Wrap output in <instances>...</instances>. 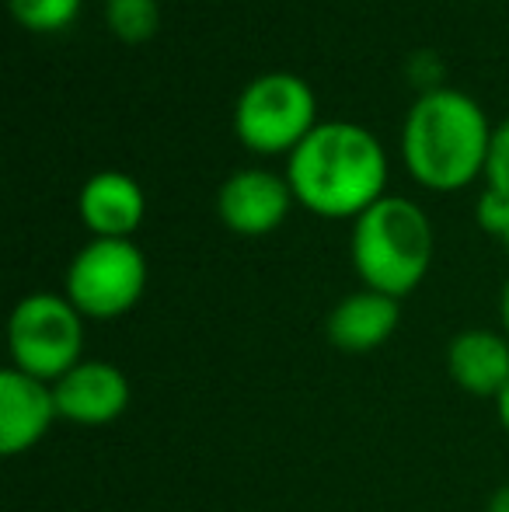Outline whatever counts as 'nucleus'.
Returning <instances> with one entry per match:
<instances>
[{"label":"nucleus","instance_id":"17","mask_svg":"<svg viewBox=\"0 0 509 512\" xmlns=\"http://www.w3.org/2000/svg\"><path fill=\"white\" fill-rule=\"evenodd\" d=\"M485 512H509V485H499L496 492H492L489 506H485Z\"/></svg>","mask_w":509,"mask_h":512},{"label":"nucleus","instance_id":"2","mask_svg":"<svg viewBox=\"0 0 509 512\" xmlns=\"http://www.w3.org/2000/svg\"><path fill=\"white\" fill-rule=\"evenodd\" d=\"M489 140V119L475 98L436 88L408 112L401 154L419 185L433 192H457L485 171Z\"/></svg>","mask_w":509,"mask_h":512},{"label":"nucleus","instance_id":"16","mask_svg":"<svg viewBox=\"0 0 509 512\" xmlns=\"http://www.w3.org/2000/svg\"><path fill=\"white\" fill-rule=\"evenodd\" d=\"M478 223H482L485 234H492L496 241H503L506 251H509V196L485 192V196L478 199Z\"/></svg>","mask_w":509,"mask_h":512},{"label":"nucleus","instance_id":"4","mask_svg":"<svg viewBox=\"0 0 509 512\" xmlns=\"http://www.w3.org/2000/svg\"><path fill=\"white\" fill-rule=\"evenodd\" d=\"M11 366L56 384L84 359V314L56 293H28L7 321Z\"/></svg>","mask_w":509,"mask_h":512},{"label":"nucleus","instance_id":"1","mask_svg":"<svg viewBox=\"0 0 509 512\" xmlns=\"http://www.w3.org/2000/svg\"><path fill=\"white\" fill-rule=\"evenodd\" d=\"M286 182L293 199L318 216H363L384 199L387 157L370 129L356 122H318L290 154Z\"/></svg>","mask_w":509,"mask_h":512},{"label":"nucleus","instance_id":"19","mask_svg":"<svg viewBox=\"0 0 509 512\" xmlns=\"http://www.w3.org/2000/svg\"><path fill=\"white\" fill-rule=\"evenodd\" d=\"M499 310H503V335L509 338V283L503 286V300H499Z\"/></svg>","mask_w":509,"mask_h":512},{"label":"nucleus","instance_id":"11","mask_svg":"<svg viewBox=\"0 0 509 512\" xmlns=\"http://www.w3.org/2000/svg\"><path fill=\"white\" fill-rule=\"evenodd\" d=\"M447 373L471 398H499L509 384V338L468 328L447 345Z\"/></svg>","mask_w":509,"mask_h":512},{"label":"nucleus","instance_id":"15","mask_svg":"<svg viewBox=\"0 0 509 512\" xmlns=\"http://www.w3.org/2000/svg\"><path fill=\"white\" fill-rule=\"evenodd\" d=\"M485 178H489V192L509 196V119L503 126L492 129L489 157H485Z\"/></svg>","mask_w":509,"mask_h":512},{"label":"nucleus","instance_id":"9","mask_svg":"<svg viewBox=\"0 0 509 512\" xmlns=\"http://www.w3.org/2000/svg\"><path fill=\"white\" fill-rule=\"evenodd\" d=\"M293 206V189L286 178L262 168L238 171L224 182L217 196V213L234 234L262 237L286 220Z\"/></svg>","mask_w":509,"mask_h":512},{"label":"nucleus","instance_id":"12","mask_svg":"<svg viewBox=\"0 0 509 512\" xmlns=\"http://www.w3.org/2000/svg\"><path fill=\"white\" fill-rule=\"evenodd\" d=\"M84 227L95 237H116L129 241L133 230H140L143 213H147V199L143 189L123 171H102V175L88 178L77 199Z\"/></svg>","mask_w":509,"mask_h":512},{"label":"nucleus","instance_id":"3","mask_svg":"<svg viewBox=\"0 0 509 512\" xmlns=\"http://www.w3.org/2000/svg\"><path fill=\"white\" fill-rule=\"evenodd\" d=\"M353 269L367 290L401 300L426 279L433 262V227L401 196H384L353 223Z\"/></svg>","mask_w":509,"mask_h":512},{"label":"nucleus","instance_id":"18","mask_svg":"<svg viewBox=\"0 0 509 512\" xmlns=\"http://www.w3.org/2000/svg\"><path fill=\"white\" fill-rule=\"evenodd\" d=\"M496 411H499V422H503V429H506V436H509V384H506V391L496 398Z\"/></svg>","mask_w":509,"mask_h":512},{"label":"nucleus","instance_id":"8","mask_svg":"<svg viewBox=\"0 0 509 512\" xmlns=\"http://www.w3.org/2000/svg\"><path fill=\"white\" fill-rule=\"evenodd\" d=\"M60 418L53 384L7 366L0 373V453L18 457L46 439Z\"/></svg>","mask_w":509,"mask_h":512},{"label":"nucleus","instance_id":"6","mask_svg":"<svg viewBox=\"0 0 509 512\" xmlns=\"http://www.w3.org/2000/svg\"><path fill=\"white\" fill-rule=\"evenodd\" d=\"M314 91L297 74H262L241 91L234 108V129L238 140L255 154H279V150H297L311 136L314 122Z\"/></svg>","mask_w":509,"mask_h":512},{"label":"nucleus","instance_id":"5","mask_svg":"<svg viewBox=\"0 0 509 512\" xmlns=\"http://www.w3.org/2000/svg\"><path fill=\"white\" fill-rule=\"evenodd\" d=\"M147 290V258L133 241L95 237L67 269V300L84 321H112L129 314Z\"/></svg>","mask_w":509,"mask_h":512},{"label":"nucleus","instance_id":"13","mask_svg":"<svg viewBox=\"0 0 509 512\" xmlns=\"http://www.w3.org/2000/svg\"><path fill=\"white\" fill-rule=\"evenodd\" d=\"M105 21L123 42H147L161 25L157 0H105Z\"/></svg>","mask_w":509,"mask_h":512},{"label":"nucleus","instance_id":"7","mask_svg":"<svg viewBox=\"0 0 509 512\" xmlns=\"http://www.w3.org/2000/svg\"><path fill=\"white\" fill-rule=\"evenodd\" d=\"M60 418L74 425H112L129 408V380L116 363L81 359L70 373L53 384Z\"/></svg>","mask_w":509,"mask_h":512},{"label":"nucleus","instance_id":"10","mask_svg":"<svg viewBox=\"0 0 509 512\" xmlns=\"http://www.w3.org/2000/svg\"><path fill=\"white\" fill-rule=\"evenodd\" d=\"M398 321H401L398 300L363 286V290L349 293L346 300H339L332 307V314L325 321V335L335 349L363 356V352L381 349L387 338L398 331Z\"/></svg>","mask_w":509,"mask_h":512},{"label":"nucleus","instance_id":"14","mask_svg":"<svg viewBox=\"0 0 509 512\" xmlns=\"http://www.w3.org/2000/svg\"><path fill=\"white\" fill-rule=\"evenodd\" d=\"M7 4L28 32H63L81 11V0H7Z\"/></svg>","mask_w":509,"mask_h":512}]
</instances>
